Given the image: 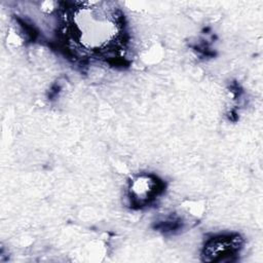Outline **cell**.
<instances>
[{
  "mask_svg": "<svg viewBox=\"0 0 263 263\" xmlns=\"http://www.w3.org/2000/svg\"><path fill=\"white\" fill-rule=\"evenodd\" d=\"M239 238L220 236L210 240L204 247V261H221L225 257L234 256L239 249Z\"/></svg>",
  "mask_w": 263,
  "mask_h": 263,
  "instance_id": "6da1fadb",
  "label": "cell"
}]
</instances>
